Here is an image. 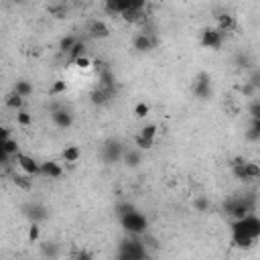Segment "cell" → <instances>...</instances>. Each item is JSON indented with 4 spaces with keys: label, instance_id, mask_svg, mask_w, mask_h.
Returning <instances> with one entry per match:
<instances>
[{
    "label": "cell",
    "instance_id": "6da1fadb",
    "mask_svg": "<svg viewBox=\"0 0 260 260\" xmlns=\"http://www.w3.org/2000/svg\"><path fill=\"white\" fill-rule=\"evenodd\" d=\"M260 238V220L256 213L232 222V242L238 248H252Z\"/></svg>",
    "mask_w": 260,
    "mask_h": 260
},
{
    "label": "cell",
    "instance_id": "7a4b0ae2",
    "mask_svg": "<svg viewBox=\"0 0 260 260\" xmlns=\"http://www.w3.org/2000/svg\"><path fill=\"white\" fill-rule=\"evenodd\" d=\"M224 211L228 213L234 222L244 220L246 216H252V213H256V195L250 193L244 197H230L224 203Z\"/></svg>",
    "mask_w": 260,
    "mask_h": 260
},
{
    "label": "cell",
    "instance_id": "3957f363",
    "mask_svg": "<svg viewBox=\"0 0 260 260\" xmlns=\"http://www.w3.org/2000/svg\"><path fill=\"white\" fill-rule=\"evenodd\" d=\"M118 260H149L146 246L140 240H124L120 244Z\"/></svg>",
    "mask_w": 260,
    "mask_h": 260
},
{
    "label": "cell",
    "instance_id": "277c9868",
    "mask_svg": "<svg viewBox=\"0 0 260 260\" xmlns=\"http://www.w3.org/2000/svg\"><path fill=\"white\" fill-rule=\"evenodd\" d=\"M120 224H122V228L126 230V232H130L132 236L144 234L146 232V225H149L146 218L142 216L140 211H137V209H132V211L126 213V216H122L120 218Z\"/></svg>",
    "mask_w": 260,
    "mask_h": 260
},
{
    "label": "cell",
    "instance_id": "5b68a950",
    "mask_svg": "<svg viewBox=\"0 0 260 260\" xmlns=\"http://www.w3.org/2000/svg\"><path fill=\"white\" fill-rule=\"evenodd\" d=\"M51 120H53V124L57 128H61V130H67L73 124V114L69 110H67L65 106H59V104H55V106H51Z\"/></svg>",
    "mask_w": 260,
    "mask_h": 260
},
{
    "label": "cell",
    "instance_id": "8992f818",
    "mask_svg": "<svg viewBox=\"0 0 260 260\" xmlns=\"http://www.w3.org/2000/svg\"><path fill=\"white\" fill-rule=\"evenodd\" d=\"M191 89H193L195 98H199V100H208V98L213 94V87H211V77H209L206 71L197 73V77H195L193 86H191Z\"/></svg>",
    "mask_w": 260,
    "mask_h": 260
},
{
    "label": "cell",
    "instance_id": "52a82bcc",
    "mask_svg": "<svg viewBox=\"0 0 260 260\" xmlns=\"http://www.w3.org/2000/svg\"><path fill=\"white\" fill-rule=\"evenodd\" d=\"M122 153H124V146L118 140H108L102 146V159L108 165H114V163L122 161Z\"/></svg>",
    "mask_w": 260,
    "mask_h": 260
},
{
    "label": "cell",
    "instance_id": "ba28073f",
    "mask_svg": "<svg viewBox=\"0 0 260 260\" xmlns=\"http://www.w3.org/2000/svg\"><path fill=\"white\" fill-rule=\"evenodd\" d=\"M156 132H159V128H156V124H146V126L140 130V134H137V139H134V144L139 146V151H146V149H151V146L155 144Z\"/></svg>",
    "mask_w": 260,
    "mask_h": 260
},
{
    "label": "cell",
    "instance_id": "9c48e42d",
    "mask_svg": "<svg viewBox=\"0 0 260 260\" xmlns=\"http://www.w3.org/2000/svg\"><path fill=\"white\" fill-rule=\"evenodd\" d=\"M156 45H159V39L155 37V33H137V35L132 37V47L140 51V53H146V51H151L155 49Z\"/></svg>",
    "mask_w": 260,
    "mask_h": 260
},
{
    "label": "cell",
    "instance_id": "30bf717a",
    "mask_svg": "<svg viewBox=\"0 0 260 260\" xmlns=\"http://www.w3.org/2000/svg\"><path fill=\"white\" fill-rule=\"evenodd\" d=\"M224 39L225 35H222L218 29H206L201 33V45L206 49H220L224 45Z\"/></svg>",
    "mask_w": 260,
    "mask_h": 260
},
{
    "label": "cell",
    "instance_id": "8fae6325",
    "mask_svg": "<svg viewBox=\"0 0 260 260\" xmlns=\"http://www.w3.org/2000/svg\"><path fill=\"white\" fill-rule=\"evenodd\" d=\"M17 163H18V167L22 169V171H25L27 177H37V175H41V165H39L35 159H33V156L18 153V155H17Z\"/></svg>",
    "mask_w": 260,
    "mask_h": 260
},
{
    "label": "cell",
    "instance_id": "7c38bea8",
    "mask_svg": "<svg viewBox=\"0 0 260 260\" xmlns=\"http://www.w3.org/2000/svg\"><path fill=\"white\" fill-rule=\"evenodd\" d=\"M87 33H89V37H92V39H106V37H110L108 25L104 20H98V18H94L87 25Z\"/></svg>",
    "mask_w": 260,
    "mask_h": 260
},
{
    "label": "cell",
    "instance_id": "4fadbf2b",
    "mask_svg": "<svg viewBox=\"0 0 260 260\" xmlns=\"http://www.w3.org/2000/svg\"><path fill=\"white\" fill-rule=\"evenodd\" d=\"M236 27H238V20H236L234 15H230V13H222V15L218 17V27H216V29L222 33V35L236 31Z\"/></svg>",
    "mask_w": 260,
    "mask_h": 260
},
{
    "label": "cell",
    "instance_id": "5bb4252c",
    "mask_svg": "<svg viewBox=\"0 0 260 260\" xmlns=\"http://www.w3.org/2000/svg\"><path fill=\"white\" fill-rule=\"evenodd\" d=\"M122 161H124V165L130 167V169L139 167L142 163V151H139V149H124Z\"/></svg>",
    "mask_w": 260,
    "mask_h": 260
},
{
    "label": "cell",
    "instance_id": "9a60e30c",
    "mask_svg": "<svg viewBox=\"0 0 260 260\" xmlns=\"http://www.w3.org/2000/svg\"><path fill=\"white\" fill-rule=\"evenodd\" d=\"M110 98H114V87L98 86L92 92V102L94 104H106V102H110Z\"/></svg>",
    "mask_w": 260,
    "mask_h": 260
},
{
    "label": "cell",
    "instance_id": "2e32d148",
    "mask_svg": "<svg viewBox=\"0 0 260 260\" xmlns=\"http://www.w3.org/2000/svg\"><path fill=\"white\" fill-rule=\"evenodd\" d=\"M41 175L49 177V179H59L63 175V169L59 167V163L47 161V163H41Z\"/></svg>",
    "mask_w": 260,
    "mask_h": 260
},
{
    "label": "cell",
    "instance_id": "e0dca14e",
    "mask_svg": "<svg viewBox=\"0 0 260 260\" xmlns=\"http://www.w3.org/2000/svg\"><path fill=\"white\" fill-rule=\"evenodd\" d=\"M25 211L33 220V224H39V222H43L45 218H47V209H45L43 206H39V203H31V206L25 208Z\"/></svg>",
    "mask_w": 260,
    "mask_h": 260
},
{
    "label": "cell",
    "instance_id": "ac0fdd59",
    "mask_svg": "<svg viewBox=\"0 0 260 260\" xmlns=\"http://www.w3.org/2000/svg\"><path fill=\"white\" fill-rule=\"evenodd\" d=\"M258 177H260V167L256 163L246 161L244 163V169H242V181H254Z\"/></svg>",
    "mask_w": 260,
    "mask_h": 260
},
{
    "label": "cell",
    "instance_id": "d6986e66",
    "mask_svg": "<svg viewBox=\"0 0 260 260\" xmlns=\"http://www.w3.org/2000/svg\"><path fill=\"white\" fill-rule=\"evenodd\" d=\"M13 92H15L17 96H20V98H29V96L33 94V84L27 82V80H18V82L15 84V89H13Z\"/></svg>",
    "mask_w": 260,
    "mask_h": 260
},
{
    "label": "cell",
    "instance_id": "ffe728a7",
    "mask_svg": "<svg viewBox=\"0 0 260 260\" xmlns=\"http://www.w3.org/2000/svg\"><path fill=\"white\" fill-rule=\"evenodd\" d=\"M41 252H43V256H47V258H57L59 256V246L55 244V242H43L41 244Z\"/></svg>",
    "mask_w": 260,
    "mask_h": 260
},
{
    "label": "cell",
    "instance_id": "44dd1931",
    "mask_svg": "<svg viewBox=\"0 0 260 260\" xmlns=\"http://www.w3.org/2000/svg\"><path fill=\"white\" fill-rule=\"evenodd\" d=\"M246 140L250 142H258L260 140V120H252L250 128L246 130Z\"/></svg>",
    "mask_w": 260,
    "mask_h": 260
},
{
    "label": "cell",
    "instance_id": "7402d4cb",
    "mask_svg": "<svg viewBox=\"0 0 260 260\" xmlns=\"http://www.w3.org/2000/svg\"><path fill=\"white\" fill-rule=\"evenodd\" d=\"M22 104H25V98H20V96H17L15 92H10L8 96H6V108H10V110H22Z\"/></svg>",
    "mask_w": 260,
    "mask_h": 260
},
{
    "label": "cell",
    "instance_id": "603a6c76",
    "mask_svg": "<svg viewBox=\"0 0 260 260\" xmlns=\"http://www.w3.org/2000/svg\"><path fill=\"white\" fill-rule=\"evenodd\" d=\"M82 156V151L77 149V146H67V149L63 151V159L65 163H77Z\"/></svg>",
    "mask_w": 260,
    "mask_h": 260
},
{
    "label": "cell",
    "instance_id": "cb8c5ba5",
    "mask_svg": "<svg viewBox=\"0 0 260 260\" xmlns=\"http://www.w3.org/2000/svg\"><path fill=\"white\" fill-rule=\"evenodd\" d=\"M77 41H80V39H77L75 35H69V37H63V39L59 41V51H61V53H69V51L73 49V45H75Z\"/></svg>",
    "mask_w": 260,
    "mask_h": 260
},
{
    "label": "cell",
    "instance_id": "d4e9b609",
    "mask_svg": "<svg viewBox=\"0 0 260 260\" xmlns=\"http://www.w3.org/2000/svg\"><path fill=\"white\" fill-rule=\"evenodd\" d=\"M67 55H69V59H71V61L84 57V55H86V43H84V41H77V43L73 45V49H71L69 53H67Z\"/></svg>",
    "mask_w": 260,
    "mask_h": 260
},
{
    "label": "cell",
    "instance_id": "484cf974",
    "mask_svg": "<svg viewBox=\"0 0 260 260\" xmlns=\"http://www.w3.org/2000/svg\"><path fill=\"white\" fill-rule=\"evenodd\" d=\"M2 151H4V155L6 156H13V155H18V144H17V140H13V139H8V140H4L2 144Z\"/></svg>",
    "mask_w": 260,
    "mask_h": 260
},
{
    "label": "cell",
    "instance_id": "4316f807",
    "mask_svg": "<svg viewBox=\"0 0 260 260\" xmlns=\"http://www.w3.org/2000/svg\"><path fill=\"white\" fill-rule=\"evenodd\" d=\"M193 208H195V211H199V213H206V211H209V208H211V203H209V199L208 197H195V201H193Z\"/></svg>",
    "mask_w": 260,
    "mask_h": 260
},
{
    "label": "cell",
    "instance_id": "83f0119b",
    "mask_svg": "<svg viewBox=\"0 0 260 260\" xmlns=\"http://www.w3.org/2000/svg\"><path fill=\"white\" fill-rule=\"evenodd\" d=\"M240 94L244 96V98H256V94H258V87L256 86H252L250 82H244V86L240 87Z\"/></svg>",
    "mask_w": 260,
    "mask_h": 260
},
{
    "label": "cell",
    "instance_id": "f1b7e54d",
    "mask_svg": "<svg viewBox=\"0 0 260 260\" xmlns=\"http://www.w3.org/2000/svg\"><path fill=\"white\" fill-rule=\"evenodd\" d=\"M71 260H94V254L89 250H86V248H77L71 254Z\"/></svg>",
    "mask_w": 260,
    "mask_h": 260
},
{
    "label": "cell",
    "instance_id": "f546056e",
    "mask_svg": "<svg viewBox=\"0 0 260 260\" xmlns=\"http://www.w3.org/2000/svg\"><path fill=\"white\" fill-rule=\"evenodd\" d=\"M17 122L20 124V126H31V124H33V116L29 114V112H25V110H18L17 112Z\"/></svg>",
    "mask_w": 260,
    "mask_h": 260
},
{
    "label": "cell",
    "instance_id": "4dcf8cb0",
    "mask_svg": "<svg viewBox=\"0 0 260 260\" xmlns=\"http://www.w3.org/2000/svg\"><path fill=\"white\" fill-rule=\"evenodd\" d=\"M67 89V86H65V82H55L53 86H51V89H49V96L51 98H55V96H59V94H63Z\"/></svg>",
    "mask_w": 260,
    "mask_h": 260
},
{
    "label": "cell",
    "instance_id": "1f68e13d",
    "mask_svg": "<svg viewBox=\"0 0 260 260\" xmlns=\"http://www.w3.org/2000/svg\"><path fill=\"white\" fill-rule=\"evenodd\" d=\"M149 104H146V102H139L137 104V108H134V114H137V118H144L146 114H149Z\"/></svg>",
    "mask_w": 260,
    "mask_h": 260
},
{
    "label": "cell",
    "instance_id": "d6a6232c",
    "mask_svg": "<svg viewBox=\"0 0 260 260\" xmlns=\"http://www.w3.org/2000/svg\"><path fill=\"white\" fill-rule=\"evenodd\" d=\"M39 236H41L39 224H31V228H29V242H39Z\"/></svg>",
    "mask_w": 260,
    "mask_h": 260
},
{
    "label": "cell",
    "instance_id": "836d02e7",
    "mask_svg": "<svg viewBox=\"0 0 260 260\" xmlns=\"http://www.w3.org/2000/svg\"><path fill=\"white\" fill-rule=\"evenodd\" d=\"M250 118L252 120H260V100L254 98L252 104H250Z\"/></svg>",
    "mask_w": 260,
    "mask_h": 260
},
{
    "label": "cell",
    "instance_id": "e575fe53",
    "mask_svg": "<svg viewBox=\"0 0 260 260\" xmlns=\"http://www.w3.org/2000/svg\"><path fill=\"white\" fill-rule=\"evenodd\" d=\"M49 13H53L57 18H63L65 13H67V8H65V4H55V6H49Z\"/></svg>",
    "mask_w": 260,
    "mask_h": 260
},
{
    "label": "cell",
    "instance_id": "d590c367",
    "mask_svg": "<svg viewBox=\"0 0 260 260\" xmlns=\"http://www.w3.org/2000/svg\"><path fill=\"white\" fill-rule=\"evenodd\" d=\"M73 63L80 67V69H89V67H92V59H89L87 55H84V57H80V59H75Z\"/></svg>",
    "mask_w": 260,
    "mask_h": 260
},
{
    "label": "cell",
    "instance_id": "8d00e7d4",
    "mask_svg": "<svg viewBox=\"0 0 260 260\" xmlns=\"http://www.w3.org/2000/svg\"><path fill=\"white\" fill-rule=\"evenodd\" d=\"M248 63H250V57H248V55H244V53H240L238 57H236V65H238V67H246Z\"/></svg>",
    "mask_w": 260,
    "mask_h": 260
},
{
    "label": "cell",
    "instance_id": "74e56055",
    "mask_svg": "<svg viewBox=\"0 0 260 260\" xmlns=\"http://www.w3.org/2000/svg\"><path fill=\"white\" fill-rule=\"evenodd\" d=\"M8 139H10V130L6 126H0V144H2L4 140H8Z\"/></svg>",
    "mask_w": 260,
    "mask_h": 260
},
{
    "label": "cell",
    "instance_id": "f35d334b",
    "mask_svg": "<svg viewBox=\"0 0 260 260\" xmlns=\"http://www.w3.org/2000/svg\"><path fill=\"white\" fill-rule=\"evenodd\" d=\"M15 183L20 185L22 189H29L31 187V183H29V181H25V177H15Z\"/></svg>",
    "mask_w": 260,
    "mask_h": 260
}]
</instances>
